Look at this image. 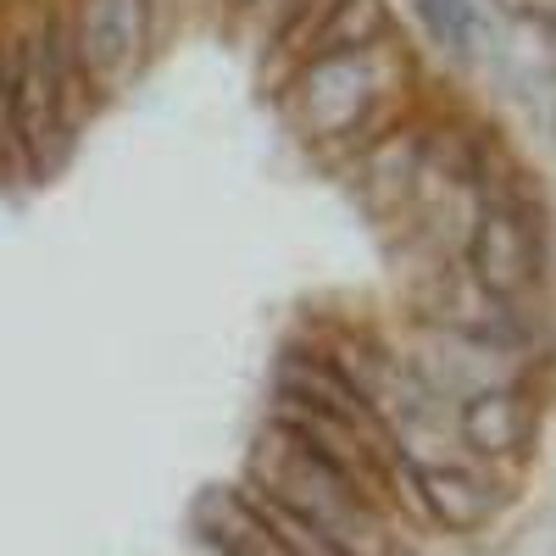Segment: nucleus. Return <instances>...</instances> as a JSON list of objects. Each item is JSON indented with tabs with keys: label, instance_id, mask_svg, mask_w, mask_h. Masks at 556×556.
<instances>
[{
	"label": "nucleus",
	"instance_id": "1",
	"mask_svg": "<svg viewBox=\"0 0 556 556\" xmlns=\"http://www.w3.org/2000/svg\"><path fill=\"white\" fill-rule=\"evenodd\" d=\"M412 62L395 39L374 45L356 56H329V62H301L285 89H278V112H285L312 146H323L340 162H356L374 139H384L401 123V96H406Z\"/></svg>",
	"mask_w": 556,
	"mask_h": 556
},
{
	"label": "nucleus",
	"instance_id": "2",
	"mask_svg": "<svg viewBox=\"0 0 556 556\" xmlns=\"http://www.w3.org/2000/svg\"><path fill=\"white\" fill-rule=\"evenodd\" d=\"M551 273V206L534 190L518 206H473L462 235V278L490 306H529Z\"/></svg>",
	"mask_w": 556,
	"mask_h": 556
},
{
	"label": "nucleus",
	"instance_id": "3",
	"mask_svg": "<svg viewBox=\"0 0 556 556\" xmlns=\"http://www.w3.org/2000/svg\"><path fill=\"white\" fill-rule=\"evenodd\" d=\"M390 484H406V501L417 518L440 523L445 534H473L495 518V479L479 468V462H424L406 445H395L390 456Z\"/></svg>",
	"mask_w": 556,
	"mask_h": 556
},
{
	"label": "nucleus",
	"instance_id": "4",
	"mask_svg": "<svg viewBox=\"0 0 556 556\" xmlns=\"http://www.w3.org/2000/svg\"><path fill=\"white\" fill-rule=\"evenodd\" d=\"M73 45H78L89 89H96V106H101L146 62V17H139V0H73Z\"/></svg>",
	"mask_w": 556,
	"mask_h": 556
},
{
	"label": "nucleus",
	"instance_id": "5",
	"mask_svg": "<svg viewBox=\"0 0 556 556\" xmlns=\"http://www.w3.org/2000/svg\"><path fill=\"white\" fill-rule=\"evenodd\" d=\"M456 440L468 445V456L490 462H523L534 451V412L529 395L513 384H479L456 401Z\"/></svg>",
	"mask_w": 556,
	"mask_h": 556
},
{
	"label": "nucleus",
	"instance_id": "6",
	"mask_svg": "<svg viewBox=\"0 0 556 556\" xmlns=\"http://www.w3.org/2000/svg\"><path fill=\"white\" fill-rule=\"evenodd\" d=\"M429 128L434 123L401 117L384 139H374V146L356 156V167H351L356 173V195H362V206L374 212L379 223L412 206L417 167H424V151H429Z\"/></svg>",
	"mask_w": 556,
	"mask_h": 556
},
{
	"label": "nucleus",
	"instance_id": "7",
	"mask_svg": "<svg viewBox=\"0 0 556 556\" xmlns=\"http://www.w3.org/2000/svg\"><path fill=\"white\" fill-rule=\"evenodd\" d=\"M195 534L212 556H295L278 540L240 490H206L195 501Z\"/></svg>",
	"mask_w": 556,
	"mask_h": 556
},
{
	"label": "nucleus",
	"instance_id": "8",
	"mask_svg": "<svg viewBox=\"0 0 556 556\" xmlns=\"http://www.w3.org/2000/svg\"><path fill=\"white\" fill-rule=\"evenodd\" d=\"M395 28V12H390V0H329L317 17V28L306 34L301 45V62H329V56H356V51H374V45H384ZM290 67V73H295Z\"/></svg>",
	"mask_w": 556,
	"mask_h": 556
},
{
	"label": "nucleus",
	"instance_id": "9",
	"mask_svg": "<svg viewBox=\"0 0 556 556\" xmlns=\"http://www.w3.org/2000/svg\"><path fill=\"white\" fill-rule=\"evenodd\" d=\"M417 23H424L429 45L445 51L451 62H473L479 56V34H484V17L473 0H412Z\"/></svg>",
	"mask_w": 556,
	"mask_h": 556
},
{
	"label": "nucleus",
	"instance_id": "10",
	"mask_svg": "<svg viewBox=\"0 0 556 556\" xmlns=\"http://www.w3.org/2000/svg\"><path fill=\"white\" fill-rule=\"evenodd\" d=\"M262 7H267V0H235V12H245V17H251V12H262Z\"/></svg>",
	"mask_w": 556,
	"mask_h": 556
}]
</instances>
